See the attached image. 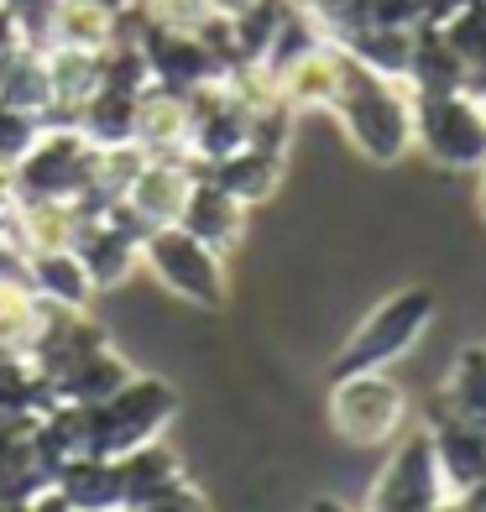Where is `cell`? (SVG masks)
<instances>
[{"mask_svg":"<svg viewBox=\"0 0 486 512\" xmlns=\"http://www.w3.org/2000/svg\"><path fill=\"white\" fill-rule=\"evenodd\" d=\"M330 115L340 121L345 142H351L366 162H377V168H392V162H403L413 152V95H408V84L356 63L351 53L340 63V89H335Z\"/></svg>","mask_w":486,"mask_h":512,"instance_id":"6da1fadb","label":"cell"},{"mask_svg":"<svg viewBox=\"0 0 486 512\" xmlns=\"http://www.w3.org/2000/svg\"><path fill=\"white\" fill-rule=\"evenodd\" d=\"M413 95V147L439 168L476 173L486 162V105L476 89H408Z\"/></svg>","mask_w":486,"mask_h":512,"instance_id":"7a4b0ae2","label":"cell"},{"mask_svg":"<svg viewBox=\"0 0 486 512\" xmlns=\"http://www.w3.org/2000/svg\"><path fill=\"white\" fill-rule=\"evenodd\" d=\"M173 413H178V392L168 382L131 377L121 392H115V398L84 408V455L121 460L136 445H152V439L168 429Z\"/></svg>","mask_w":486,"mask_h":512,"instance_id":"3957f363","label":"cell"},{"mask_svg":"<svg viewBox=\"0 0 486 512\" xmlns=\"http://www.w3.org/2000/svg\"><path fill=\"white\" fill-rule=\"evenodd\" d=\"M95 173V147L79 126L42 121L37 142L16 162V199L21 204H74Z\"/></svg>","mask_w":486,"mask_h":512,"instance_id":"277c9868","label":"cell"},{"mask_svg":"<svg viewBox=\"0 0 486 512\" xmlns=\"http://www.w3.org/2000/svg\"><path fill=\"white\" fill-rule=\"evenodd\" d=\"M408 418V392L392 371H345L330 387V424L345 445L356 450H372V445H387L398 439Z\"/></svg>","mask_w":486,"mask_h":512,"instance_id":"5b68a950","label":"cell"},{"mask_svg":"<svg viewBox=\"0 0 486 512\" xmlns=\"http://www.w3.org/2000/svg\"><path fill=\"white\" fill-rule=\"evenodd\" d=\"M429 319H434V293L429 288L392 293L382 309H372L356 324V335L340 345V356H335L330 371L345 377V371H382V366H392L398 356H408L413 345H419V335L429 330Z\"/></svg>","mask_w":486,"mask_h":512,"instance_id":"8992f818","label":"cell"},{"mask_svg":"<svg viewBox=\"0 0 486 512\" xmlns=\"http://www.w3.org/2000/svg\"><path fill=\"white\" fill-rule=\"evenodd\" d=\"M220 256L225 251L189 236L183 225H157L142 236V267L194 309H220L225 304V262Z\"/></svg>","mask_w":486,"mask_h":512,"instance_id":"52a82bcc","label":"cell"},{"mask_svg":"<svg viewBox=\"0 0 486 512\" xmlns=\"http://www.w3.org/2000/svg\"><path fill=\"white\" fill-rule=\"evenodd\" d=\"M439 497H445V476H439V465H434L429 429H419V434L398 439L392 460L372 481V502H366V512H429Z\"/></svg>","mask_w":486,"mask_h":512,"instance_id":"ba28073f","label":"cell"},{"mask_svg":"<svg viewBox=\"0 0 486 512\" xmlns=\"http://www.w3.org/2000/svg\"><path fill=\"white\" fill-rule=\"evenodd\" d=\"M251 142V110L225 79H210L189 95V157L199 162V173L210 162L241 152Z\"/></svg>","mask_w":486,"mask_h":512,"instance_id":"9c48e42d","label":"cell"},{"mask_svg":"<svg viewBox=\"0 0 486 512\" xmlns=\"http://www.w3.org/2000/svg\"><path fill=\"white\" fill-rule=\"evenodd\" d=\"M194 178H199V162H194V157H147V162H142V173L131 178V189H126L121 204H126L147 230H157V225H178L183 204H189Z\"/></svg>","mask_w":486,"mask_h":512,"instance_id":"30bf717a","label":"cell"},{"mask_svg":"<svg viewBox=\"0 0 486 512\" xmlns=\"http://www.w3.org/2000/svg\"><path fill=\"white\" fill-rule=\"evenodd\" d=\"M142 53L152 68V84H168L178 95H194L199 84L220 79V63L210 58L199 32H178V27H147L142 32Z\"/></svg>","mask_w":486,"mask_h":512,"instance_id":"8fae6325","label":"cell"},{"mask_svg":"<svg viewBox=\"0 0 486 512\" xmlns=\"http://www.w3.org/2000/svg\"><path fill=\"white\" fill-rule=\"evenodd\" d=\"M429 445H434L439 476H445V492H471L476 481H486V429L481 424L439 408L429 424Z\"/></svg>","mask_w":486,"mask_h":512,"instance_id":"7c38bea8","label":"cell"},{"mask_svg":"<svg viewBox=\"0 0 486 512\" xmlns=\"http://www.w3.org/2000/svg\"><path fill=\"white\" fill-rule=\"evenodd\" d=\"M136 147L147 157H189V95L147 84L136 95Z\"/></svg>","mask_w":486,"mask_h":512,"instance_id":"4fadbf2b","label":"cell"},{"mask_svg":"<svg viewBox=\"0 0 486 512\" xmlns=\"http://www.w3.org/2000/svg\"><path fill=\"white\" fill-rule=\"evenodd\" d=\"M246 215H251V209L236 194H225L210 173H199L194 189H189V204H183V215H178V225L189 230V236L210 241L215 251H230V246L246 236Z\"/></svg>","mask_w":486,"mask_h":512,"instance_id":"5bb4252c","label":"cell"},{"mask_svg":"<svg viewBox=\"0 0 486 512\" xmlns=\"http://www.w3.org/2000/svg\"><path fill=\"white\" fill-rule=\"evenodd\" d=\"M42 58H48V84H53V110L42 115V121L74 126L79 110L105 89L100 53H89V48H42Z\"/></svg>","mask_w":486,"mask_h":512,"instance_id":"9a60e30c","label":"cell"},{"mask_svg":"<svg viewBox=\"0 0 486 512\" xmlns=\"http://www.w3.org/2000/svg\"><path fill=\"white\" fill-rule=\"evenodd\" d=\"M53 492L74 507V512H105V507H126L121 492V460L110 455H68L53 471Z\"/></svg>","mask_w":486,"mask_h":512,"instance_id":"2e32d148","label":"cell"},{"mask_svg":"<svg viewBox=\"0 0 486 512\" xmlns=\"http://www.w3.org/2000/svg\"><path fill=\"white\" fill-rule=\"evenodd\" d=\"M340 63H345L340 42H319L314 53H304L298 63H288L283 74H277V84H283V105H288L293 115H314V110L330 115L335 89H340Z\"/></svg>","mask_w":486,"mask_h":512,"instance_id":"e0dca14e","label":"cell"},{"mask_svg":"<svg viewBox=\"0 0 486 512\" xmlns=\"http://www.w3.org/2000/svg\"><path fill=\"white\" fill-rule=\"evenodd\" d=\"M27 288L53 309H89L95 298V277L79 262L74 246L63 251H27Z\"/></svg>","mask_w":486,"mask_h":512,"instance_id":"ac0fdd59","label":"cell"},{"mask_svg":"<svg viewBox=\"0 0 486 512\" xmlns=\"http://www.w3.org/2000/svg\"><path fill=\"white\" fill-rule=\"evenodd\" d=\"M0 105H11L21 115H48L53 110V84H48V58H42L37 42L16 37L6 53H0Z\"/></svg>","mask_w":486,"mask_h":512,"instance_id":"d6986e66","label":"cell"},{"mask_svg":"<svg viewBox=\"0 0 486 512\" xmlns=\"http://www.w3.org/2000/svg\"><path fill=\"white\" fill-rule=\"evenodd\" d=\"M53 392L63 403H105V398H115V392H121L126 382H131V366L121 361L110 351V340L105 345H95V351H84L79 361H68V366H58L53 371Z\"/></svg>","mask_w":486,"mask_h":512,"instance_id":"ffe728a7","label":"cell"},{"mask_svg":"<svg viewBox=\"0 0 486 512\" xmlns=\"http://www.w3.org/2000/svg\"><path fill=\"white\" fill-rule=\"evenodd\" d=\"M210 173L225 194H236L246 209L251 204H262V199H272L277 194V183H283V157L277 152H262V147H241V152H230V157H220V162H210Z\"/></svg>","mask_w":486,"mask_h":512,"instance_id":"44dd1931","label":"cell"},{"mask_svg":"<svg viewBox=\"0 0 486 512\" xmlns=\"http://www.w3.org/2000/svg\"><path fill=\"white\" fill-rule=\"evenodd\" d=\"M408 89H471L466 58L460 48L439 32V27H419L413 32V53H408Z\"/></svg>","mask_w":486,"mask_h":512,"instance_id":"7402d4cb","label":"cell"},{"mask_svg":"<svg viewBox=\"0 0 486 512\" xmlns=\"http://www.w3.org/2000/svg\"><path fill=\"white\" fill-rule=\"evenodd\" d=\"M74 126L84 131L89 147H126V142H136V95H126V89H100L79 110Z\"/></svg>","mask_w":486,"mask_h":512,"instance_id":"603a6c76","label":"cell"},{"mask_svg":"<svg viewBox=\"0 0 486 512\" xmlns=\"http://www.w3.org/2000/svg\"><path fill=\"white\" fill-rule=\"evenodd\" d=\"M413 32H419V27H413ZM413 32H403V27H377V21H366V27H356L351 37H340V48L351 53L356 63H366V68H377V74H387V79H408Z\"/></svg>","mask_w":486,"mask_h":512,"instance_id":"cb8c5ba5","label":"cell"},{"mask_svg":"<svg viewBox=\"0 0 486 512\" xmlns=\"http://www.w3.org/2000/svg\"><path fill=\"white\" fill-rule=\"evenodd\" d=\"M178 476H183L178 455H173L168 445H157V439L121 455V492H126V507L142 502V497H152V492H162V486H173Z\"/></svg>","mask_w":486,"mask_h":512,"instance_id":"d4e9b609","label":"cell"},{"mask_svg":"<svg viewBox=\"0 0 486 512\" xmlns=\"http://www.w3.org/2000/svg\"><path fill=\"white\" fill-rule=\"evenodd\" d=\"M445 408L486 429V345H471V351L455 356L445 377Z\"/></svg>","mask_w":486,"mask_h":512,"instance_id":"484cf974","label":"cell"},{"mask_svg":"<svg viewBox=\"0 0 486 512\" xmlns=\"http://www.w3.org/2000/svg\"><path fill=\"white\" fill-rule=\"evenodd\" d=\"M439 32H445L455 48H460L466 74H471V89L481 95V89H486V0H466V6H460Z\"/></svg>","mask_w":486,"mask_h":512,"instance_id":"4316f807","label":"cell"},{"mask_svg":"<svg viewBox=\"0 0 486 512\" xmlns=\"http://www.w3.org/2000/svg\"><path fill=\"white\" fill-rule=\"evenodd\" d=\"M37 131H42L37 115H21L11 105H0V162H11V168H16L21 152L37 142Z\"/></svg>","mask_w":486,"mask_h":512,"instance_id":"83f0119b","label":"cell"},{"mask_svg":"<svg viewBox=\"0 0 486 512\" xmlns=\"http://www.w3.org/2000/svg\"><path fill=\"white\" fill-rule=\"evenodd\" d=\"M126 512H210V502H204V492L194 481H173V486H162V492L142 497V502H131Z\"/></svg>","mask_w":486,"mask_h":512,"instance_id":"f1b7e54d","label":"cell"},{"mask_svg":"<svg viewBox=\"0 0 486 512\" xmlns=\"http://www.w3.org/2000/svg\"><path fill=\"white\" fill-rule=\"evenodd\" d=\"M16 204H21L16 199V168H11V162H0V220H6Z\"/></svg>","mask_w":486,"mask_h":512,"instance_id":"f546056e","label":"cell"},{"mask_svg":"<svg viewBox=\"0 0 486 512\" xmlns=\"http://www.w3.org/2000/svg\"><path fill=\"white\" fill-rule=\"evenodd\" d=\"M460 507H466V512H486V481H476L471 492H460Z\"/></svg>","mask_w":486,"mask_h":512,"instance_id":"4dcf8cb0","label":"cell"},{"mask_svg":"<svg viewBox=\"0 0 486 512\" xmlns=\"http://www.w3.org/2000/svg\"><path fill=\"white\" fill-rule=\"evenodd\" d=\"M246 6H257V0H210V11H215V16H241Z\"/></svg>","mask_w":486,"mask_h":512,"instance_id":"1f68e13d","label":"cell"},{"mask_svg":"<svg viewBox=\"0 0 486 512\" xmlns=\"http://www.w3.org/2000/svg\"><path fill=\"white\" fill-rule=\"evenodd\" d=\"M309 512H351V507L335 502V497H314V507H309Z\"/></svg>","mask_w":486,"mask_h":512,"instance_id":"d6a6232c","label":"cell"},{"mask_svg":"<svg viewBox=\"0 0 486 512\" xmlns=\"http://www.w3.org/2000/svg\"><path fill=\"white\" fill-rule=\"evenodd\" d=\"M476 204H481V215H486V162L476 168Z\"/></svg>","mask_w":486,"mask_h":512,"instance_id":"836d02e7","label":"cell"},{"mask_svg":"<svg viewBox=\"0 0 486 512\" xmlns=\"http://www.w3.org/2000/svg\"><path fill=\"white\" fill-rule=\"evenodd\" d=\"M429 512H466V507H460V497H439Z\"/></svg>","mask_w":486,"mask_h":512,"instance_id":"e575fe53","label":"cell"},{"mask_svg":"<svg viewBox=\"0 0 486 512\" xmlns=\"http://www.w3.org/2000/svg\"><path fill=\"white\" fill-rule=\"evenodd\" d=\"M105 6H115V11H121V6H131V0H105Z\"/></svg>","mask_w":486,"mask_h":512,"instance_id":"d590c367","label":"cell"},{"mask_svg":"<svg viewBox=\"0 0 486 512\" xmlns=\"http://www.w3.org/2000/svg\"><path fill=\"white\" fill-rule=\"evenodd\" d=\"M105 512H126V507H105Z\"/></svg>","mask_w":486,"mask_h":512,"instance_id":"8d00e7d4","label":"cell"},{"mask_svg":"<svg viewBox=\"0 0 486 512\" xmlns=\"http://www.w3.org/2000/svg\"><path fill=\"white\" fill-rule=\"evenodd\" d=\"M481 105H486V89H481Z\"/></svg>","mask_w":486,"mask_h":512,"instance_id":"74e56055","label":"cell"}]
</instances>
